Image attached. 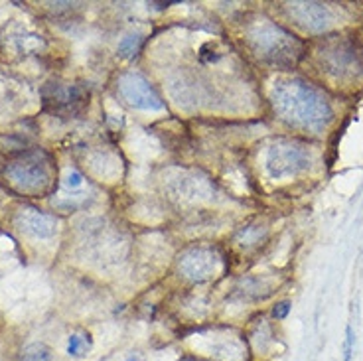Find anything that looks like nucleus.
<instances>
[{"label": "nucleus", "mask_w": 363, "mask_h": 361, "mask_svg": "<svg viewBox=\"0 0 363 361\" xmlns=\"http://www.w3.org/2000/svg\"><path fill=\"white\" fill-rule=\"evenodd\" d=\"M274 109L284 121L294 127L316 128L326 125L332 111L326 97L310 83L292 79L281 82L274 87Z\"/></svg>", "instance_id": "nucleus-1"}, {"label": "nucleus", "mask_w": 363, "mask_h": 361, "mask_svg": "<svg viewBox=\"0 0 363 361\" xmlns=\"http://www.w3.org/2000/svg\"><path fill=\"white\" fill-rule=\"evenodd\" d=\"M4 178L18 194L42 198L55 188L54 160L44 150H28L6 164Z\"/></svg>", "instance_id": "nucleus-2"}, {"label": "nucleus", "mask_w": 363, "mask_h": 361, "mask_svg": "<svg viewBox=\"0 0 363 361\" xmlns=\"http://www.w3.org/2000/svg\"><path fill=\"white\" fill-rule=\"evenodd\" d=\"M118 93L127 101L130 107L143 109V111H160L164 109L162 97L156 93V89L146 82L143 75L127 73L118 82Z\"/></svg>", "instance_id": "nucleus-3"}, {"label": "nucleus", "mask_w": 363, "mask_h": 361, "mask_svg": "<svg viewBox=\"0 0 363 361\" xmlns=\"http://www.w3.org/2000/svg\"><path fill=\"white\" fill-rule=\"evenodd\" d=\"M304 166H306V154L300 146L292 145V143H281V145L271 146L269 156H267V170L272 178L296 174Z\"/></svg>", "instance_id": "nucleus-4"}, {"label": "nucleus", "mask_w": 363, "mask_h": 361, "mask_svg": "<svg viewBox=\"0 0 363 361\" xmlns=\"http://www.w3.org/2000/svg\"><path fill=\"white\" fill-rule=\"evenodd\" d=\"M16 226L36 239H50L57 231V219L50 213H44L42 209L24 208L16 213Z\"/></svg>", "instance_id": "nucleus-5"}, {"label": "nucleus", "mask_w": 363, "mask_h": 361, "mask_svg": "<svg viewBox=\"0 0 363 361\" xmlns=\"http://www.w3.org/2000/svg\"><path fill=\"white\" fill-rule=\"evenodd\" d=\"M45 105H52V111L57 115H79L87 105L85 91L77 85H60L52 95H44Z\"/></svg>", "instance_id": "nucleus-6"}, {"label": "nucleus", "mask_w": 363, "mask_h": 361, "mask_svg": "<svg viewBox=\"0 0 363 361\" xmlns=\"http://www.w3.org/2000/svg\"><path fill=\"white\" fill-rule=\"evenodd\" d=\"M180 267L190 279H208L211 269H216V257L206 251H194L184 257Z\"/></svg>", "instance_id": "nucleus-7"}, {"label": "nucleus", "mask_w": 363, "mask_h": 361, "mask_svg": "<svg viewBox=\"0 0 363 361\" xmlns=\"http://www.w3.org/2000/svg\"><path fill=\"white\" fill-rule=\"evenodd\" d=\"M91 350H93V338L87 330H77V332L69 334L67 345H65V352L69 357L82 360V357H87Z\"/></svg>", "instance_id": "nucleus-8"}, {"label": "nucleus", "mask_w": 363, "mask_h": 361, "mask_svg": "<svg viewBox=\"0 0 363 361\" xmlns=\"http://www.w3.org/2000/svg\"><path fill=\"white\" fill-rule=\"evenodd\" d=\"M143 42L145 38L140 34H130V36H125L121 42H118V55L121 57H135L138 54V50L143 48Z\"/></svg>", "instance_id": "nucleus-9"}, {"label": "nucleus", "mask_w": 363, "mask_h": 361, "mask_svg": "<svg viewBox=\"0 0 363 361\" xmlns=\"http://www.w3.org/2000/svg\"><path fill=\"white\" fill-rule=\"evenodd\" d=\"M18 361H54V357H52V353L48 352L44 345L34 343V345H30V348H26L22 352Z\"/></svg>", "instance_id": "nucleus-10"}, {"label": "nucleus", "mask_w": 363, "mask_h": 361, "mask_svg": "<svg viewBox=\"0 0 363 361\" xmlns=\"http://www.w3.org/2000/svg\"><path fill=\"white\" fill-rule=\"evenodd\" d=\"M85 186V176H83L82 172L75 170V168H72V170H67V174H65L64 178V188L67 191H79Z\"/></svg>", "instance_id": "nucleus-11"}, {"label": "nucleus", "mask_w": 363, "mask_h": 361, "mask_svg": "<svg viewBox=\"0 0 363 361\" xmlns=\"http://www.w3.org/2000/svg\"><path fill=\"white\" fill-rule=\"evenodd\" d=\"M352 357H354V330H352V326H347L344 343V361H352Z\"/></svg>", "instance_id": "nucleus-12"}, {"label": "nucleus", "mask_w": 363, "mask_h": 361, "mask_svg": "<svg viewBox=\"0 0 363 361\" xmlns=\"http://www.w3.org/2000/svg\"><path fill=\"white\" fill-rule=\"evenodd\" d=\"M289 312H291V300H282V302H279L277 306L272 308V318L274 320H284V318L289 316Z\"/></svg>", "instance_id": "nucleus-13"}, {"label": "nucleus", "mask_w": 363, "mask_h": 361, "mask_svg": "<svg viewBox=\"0 0 363 361\" xmlns=\"http://www.w3.org/2000/svg\"><path fill=\"white\" fill-rule=\"evenodd\" d=\"M180 361H208V360H203V357H198V355H184Z\"/></svg>", "instance_id": "nucleus-14"}]
</instances>
